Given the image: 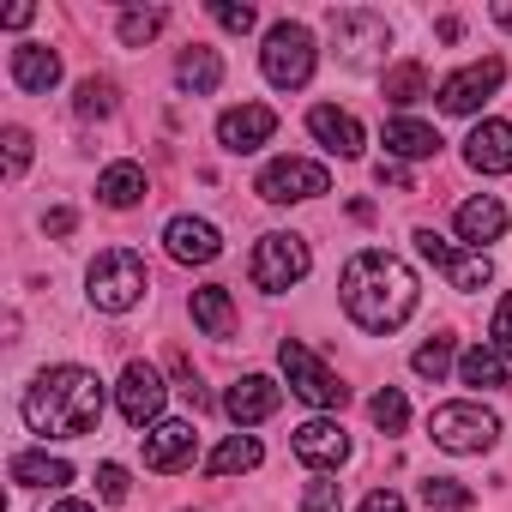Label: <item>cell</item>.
I'll list each match as a JSON object with an SVG mask.
<instances>
[{
	"instance_id": "obj_26",
	"label": "cell",
	"mask_w": 512,
	"mask_h": 512,
	"mask_svg": "<svg viewBox=\"0 0 512 512\" xmlns=\"http://www.w3.org/2000/svg\"><path fill=\"white\" fill-rule=\"evenodd\" d=\"M13 482L19 488H67L73 482V464L67 458H49V452H19L13 458Z\"/></svg>"
},
{
	"instance_id": "obj_18",
	"label": "cell",
	"mask_w": 512,
	"mask_h": 512,
	"mask_svg": "<svg viewBox=\"0 0 512 512\" xmlns=\"http://www.w3.org/2000/svg\"><path fill=\"white\" fill-rule=\"evenodd\" d=\"M464 163L482 175H512V121H476L464 139Z\"/></svg>"
},
{
	"instance_id": "obj_30",
	"label": "cell",
	"mask_w": 512,
	"mask_h": 512,
	"mask_svg": "<svg viewBox=\"0 0 512 512\" xmlns=\"http://www.w3.org/2000/svg\"><path fill=\"white\" fill-rule=\"evenodd\" d=\"M368 416H374V428H380V434H404L410 404H404V392H398V386H380V392L368 398Z\"/></svg>"
},
{
	"instance_id": "obj_38",
	"label": "cell",
	"mask_w": 512,
	"mask_h": 512,
	"mask_svg": "<svg viewBox=\"0 0 512 512\" xmlns=\"http://www.w3.org/2000/svg\"><path fill=\"white\" fill-rule=\"evenodd\" d=\"M127 488H133V482H127L121 464H103V470H97V494H103V500H127Z\"/></svg>"
},
{
	"instance_id": "obj_19",
	"label": "cell",
	"mask_w": 512,
	"mask_h": 512,
	"mask_svg": "<svg viewBox=\"0 0 512 512\" xmlns=\"http://www.w3.org/2000/svg\"><path fill=\"white\" fill-rule=\"evenodd\" d=\"M308 133L326 145V151H338V157H362V121L350 115V109H338V103H320V109H308Z\"/></svg>"
},
{
	"instance_id": "obj_7",
	"label": "cell",
	"mask_w": 512,
	"mask_h": 512,
	"mask_svg": "<svg viewBox=\"0 0 512 512\" xmlns=\"http://www.w3.org/2000/svg\"><path fill=\"white\" fill-rule=\"evenodd\" d=\"M428 434H434V446L440 452H488L494 446V434H500V422L482 410V404H440L434 416H428Z\"/></svg>"
},
{
	"instance_id": "obj_29",
	"label": "cell",
	"mask_w": 512,
	"mask_h": 512,
	"mask_svg": "<svg viewBox=\"0 0 512 512\" xmlns=\"http://www.w3.org/2000/svg\"><path fill=\"white\" fill-rule=\"evenodd\" d=\"M422 97H428V67H422V61H398V67H386V103L410 109V103H422Z\"/></svg>"
},
{
	"instance_id": "obj_21",
	"label": "cell",
	"mask_w": 512,
	"mask_h": 512,
	"mask_svg": "<svg viewBox=\"0 0 512 512\" xmlns=\"http://www.w3.org/2000/svg\"><path fill=\"white\" fill-rule=\"evenodd\" d=\"M458 235L476 241V253H482V241H500V235H506V205L488 199V193H482V199H464V205H458Z\"/></svg>"
},
{
	"instance_id": "obj_25",
	"label": "cell",
	"mask_w": 512,
	"mask_h": 512,
	"mask_svg": "<svg viewBox=\"0 0 512 512\" xmlns=\"http://www.w3.org/2000/svg\"><path fill=\"white\" fill-rule=\"evenodd\" d=\"M97 199L115 205V211L139 205V199H145V169H139V163H109V169L97 175Z\"/></svg>"
},
{
	"instance_id": "obj_45",
	"label": "cell",
	"mask_w": 512,
	"mask_h": 512,
	"mask_svg": "<svg viewBox=\"0 0 512 512\" xmlns=\"http://www.w3.org/2000/svg\"><path fill=\"white\" fill-rule=\"evenodd\" d=\"M55 512H97V506H85V500H61Z\"/></svg>"
},
{
	"instance_id": "obj_15",
	"label": "cell",
	"mask_w": 512,
	"mask_h": 512,
	"mask_svg": "<svg viewBox=\"0 0 512 512\" xmlns=\"http://www.w3.org/2000/svg\"><path fill=\"white\" fill-rule=\"evenodd\" d=\"M193 452H199L193 422H157V428L145 434V470H157V476L187 470V464H193Z\"/></svg>"
},
{
	"instance_id": "obj_4",
	"label": "cell",
	"mask_w": 512,
	"mask_h": 512,
	"mask_svg": "<svg viewBox=\"0 0 512 512\" xmlns=\"http://www.w3.org/2000/svg\"><path fill=\"white\" fill-rule=\"evenodd\" d=\"M278 368H284V380H290V392H296L302 404H314V410H344L350 386H344L302 338H284V344H278Z\"/></svg>"
},
{
	"instance_id": "obj_8",
	"label": "cell",
	"mask_w": 512,
	"mask_h": 512,
	"mask_svg": "<svg viewBox=\"0 0 512 512\" xmlns=\"http://www.w3.org/2000/svg\"><path fill=\"white\" fill-rule=\"evenodd\" d=\"M320 193H332L326 163L278 157V163H266V169H260V199H272V205H296V199H320Z\"/></svg>"
},
{
	"instance_id": "obj_34",
	"label": "cell",
	"mask_w": 512,
	"mask_h": 512,
	"mask_svg": "<svg viewBox=\"0 0 512 512\" xmlns=\"http://www.w3.org/2000/svg\"><path fill=\"white\" fill-rule=\"evenodd\" d=\"M157 31H163V13H157V7H133V13H121V43H127V49L151 43Z\"/></svg>"
},
{
	"instance_id": "obj_31",
	"label": "cell",
	"mask_w": 512,
	"mask_h": 512,
	"mask_svg": "<svg viewBox=\"0 0 512 512\" xmlns=\"http://www.w3.org/2000/svg\"><path fill=\"white\" fill-rule=\"evenodd\" d=\"M422 506L428 512H464V506H476V494L464 482H452V476H428L422 482Z\"/></svg>"
},
{
	"instance_id": "obj_9",
	"label": "cell",
	"mask_w": 512,
	"mask_h": 512,
	"mask_svg": "<svg viewBox=\"0 0 512 512\" xmlns=\"http://www.w3.org/2000/svg\"><path fill=\"white\" fill-rule=\"evenodd\" d=\"M332 43L344 49L350 67H368V61H380V49H392V25L368 7H344V13H332Z\"/></svg>"
},
{
	"instance_id": "obj_22",
	"label": "cell",
	"mask_w": 512,
	"mask_h": 512,
	"mask_svg": "<svg viewBox=\"0 0 512 512\" xmlns=\"http://www.w3.org/2000/svg\"><path fill=\"white\" fill-rule=\"evenodd\" d=\"M193 326H199L205 338H229V332H235V302H229L223 284L193 290Z\"/></svg>"
},
{
	"instance_id": "obj_14",
	"label": "cell",
	"mask_w": 512,
	"mask_h": 512,
	"mask_svg": "<svg viewBox=\"0 0 512 512\" xmlns=\"http://www.w3.org/2000/svg\"><path fill=\"white\" fill-rule=\"evenodd\" d=\"M163 247H169V260H181V266H211L217 253H223V235L205 217H169Z\"/></svg>"
},
{
	"instance_id": "obj_13",
	"label": "cell",
	"mask_w": 512,
	"mask_h": 512,
	"mask_svg": "<svg viewBox=\"0 0 512 512\" xmlns=\"http://www.w3.org/2000/svg\"><path fill=\"white\" fill-rule=\"evenodd\" d=\"M272 133H278V115H272L266 103H241V109H223V115H217V145L235 151V157H241V151H260Z\"/></svg>"
},
{
	"instance_id": "obj_5",
	"label": "cell",
	"mask_w": 512,
	"mask_h": 512,
	"mask_svg": "<svg viewBox=\"0 0 512 512\" xmlns=\"http://www.w3.org/2000/svg\"><path fill=\"white\" fill-rule=\"evenodd\" d=\"M260 67H266V79H272L278 91H302V85L314 79V31L296 25V19L272 25V31H266V49H260Z\"/></svg>"
},
{
	"instance_id": "obj_28",
	"label": "cell",
	"mask_w": 512,
	"mask_h": 512,
	"mask_svg": "<svg viewBox=\"0 0 512 512\" xmlns=\"http://www.w3.org/2000/svg\"><path fill=\"white\" fill-rule=\"evenodd\" d=\"M260 458H266V452H260V440H253V434H229V440L205 458V476H241V470H253Z\"/></svg>"
},
{
	"instance_id": "obj_41",
	"label": "cell",
	"mask_w": 512,
	"mask_h": 512,
	"mask_svg": "<svg viewBox=\"0 0 512 512\" xmlns=\"http://www.w3.org/2000/svg\"><path fill=\"white\" fill-rule=\"evenodd\" d=\"M73 223H79V217H73L67 205H55V211L43 217V229H49V235H73Z\"/></svg>"
},
{
	"instance_id": "obj_42",
	"label": "cell",
	"mask_w": 512,
	"mask_h": 512,
	"mask_svg": "<svg viewBox=\"0 0 512 512\" xmlns=\"http://www.w3.org/2000/svg\"><path fill=\"white\" fill-rule=\"evenodd\" d=\"M380 187H404L410 193V169L404 163H380Z\"/></svg>"
},
{
	"instance_id": "obj_33",
	"label": "cell",
	"mask_w": 512,
	"mask_h": 512,
	"mask_svg": "<svg viewBox=\"0 0 512 512\" xmlns=\"http://www.w3.org/2000/svg\"><path fill=\"white\" fill-rule=\"evenodd\" d=\"M410 368H416L422 380H434V386H440V380H446V368H452V338H428V344L410 356Z\"/></svg>"
},
{
	"instance_id": "obj_40",
	"label": "cell",
	"mask_w": 512,
	"mask_h": 512,
	"mask_svg": "<svg viewBox=\"0 0 512 512\" xmlns=\"http://www.w3.org/2000/svg\"><path fill=\"white\" fill-rule=\"evenodd\" d=\"M356 512H404V500H398L392 488H374V494H368V500H362Z\"/></svg>"
},
{
	"instance_id": "obj_12",
	"label": "cell",
	"mask_w": 512,
	"mask_h": 512,
	"mask_svg": "<svg viewBox=\"0 0 512 512\" xmlns=\"http://www.w3.org/2000/svg\"><path fill=\"white\" fill-rule=\"evenodd\" d=\"M115 404H121V416L133 428H157V416H163V374L151 362H127L121 386H115Z\"/></svg>"
},
{
	"instance_id": "obj_17",
	"label": "cell",
	"mask_w": 512,
	"mask_h": 512,
	"mask_svg": "<svg viewBox=\"0 0 512 512\" xmlns=\"http://www.w3.org/2000/svg\"><path fill=\"white\" fill-rule=\"evenodd\" d=\"M290 446H296V458H302V464H314V470H338V464L350 458V434H344L338 422H326V416L302 422Z\"/></svg>"
},
{
	"instance_id": "obj_3",
	"label": "cell",
	"mask_w": 512,
	"mask_h": 512,
	"mask_svg": "<svg viewBox=\"0 0 512 512\" xmlns=\"http://www.w3.org/2000/svg\"><path fill=\"white\" fill-rule=\"evenodd\" d=\"M85 284H91V302L103 314H127L145 296V260H139L133 247H109V253H97V260H91Z\"/></svg>"
},
{
	"instance_id": "obj_10",
	"label": "cell",
	"mask_w": 512,
	"mask_h": 512,
	"mask_svg": "<svg viewBox=\"0 0 512 512\" xmlns=\"http://www.w3.org/2000/svg\"><path fill=\"white\" fill-rule=\"evenodd\" d=\"M416 253L428 266H440L446 272V284L452 290H482L488 278H494V266H488V253H464V247H452L446 235H434V229H416Z\"/></svg>"
},
{
	"instance_id": "obj_1",
	"label": "cell",
	"mask_w": 512,
	"mask_h": 512,
	"mask_svg": "<svg viewBox=\"0 0 512 512\" xmlns=\"http://www.w3.org/2000/svg\"><path fill=\"white\" fill-rule=\"evenodd\" d=\"M338 296H344V314L362 326V332H398L410 314H416V272L398 260V253H380V247H362L356 260L344 266L338 278Z\"/></svg>"
},
{
	"instance_id": "obj_6",
	"label": "cell",
	"mask_w": 512,
	"mask_h": 512,
	"mask_svg": "<svg viewBox=\"0 0 512 512\" xmlns=\"http://www.w3.org/2000/svg\"><path fill=\"white\" fill-rule=\"evenodd\" d=\"M308 266H314V253H308V241L302 235H260V247H253V284H260L266 296H284V290H296L302 278H308Z\"/></svg>"
},
{
	"instance_id": "obj_16",
	"label": "cell",
	"mask_w": 512,
	"mask_h": 512,
	"mask_svg": "<svg viewBox=\"0 0 512 512\" xmlns=\"http://www.w3.org/2000/svg\"><path fill=\"white\" fill-rule=\"evenodd\" d=\"M278 404H284V392H278V380H266V374H241V380L223 392V410H229V422H241V428L266 422Z\"/></svg>"
},
{
	"instance_id": "obj_44",
	"label": "cell",
	"mask_w": 512,
	"mask_h": 512,
	"mask_svg": "<svg viewBox=\"0 0 512 512\" xmlns=\"http://www.w3.org/2000/svg\"><path fill=\"white\" fill-rule=\"evenodd\" d=\"M494 25H500V31H512V0H494Z\"/></svg>"
},
{
	"instance_id": "obj_11",
	"label": "cell",
	"mask_w": 512,
	"mask_h": 512,
	"mask_svg": "<svg viewBox=\"0 0 512 512\" xmlns=\"http://www.w3.org/2000/svg\"><path fill=\"white\" fill-rule=\"evenodd\" d=\"M500 79H506V61H470V67H458L446 85H440V109L446 115H476L494 91H500Z\"/></svg>"
},
{
	"instance_id": "obj_43",
	"label": "cell",
	"mask_w": 512,
	"mask_h": 512,
	"mask_svg": "<svg viewBox=\"0 0 512 512\" xmlns=\"http://www.w3.org/2000/svg\"><path fill=\"white\" fill-rule=\"evenodd\" d=\"M31 19H37V7H25V0H19V7H7V25H13V31L31 25Z\"/></svg>"
},
{
	"instance_id": "obj_20",
	"label": "cell",
	"mask_w": 512,
	"mask_h": 512,
	"mask_svg": "<svg viewBox=\"0 0 512 512\" xmlns=\"http://www.w3.org/2000/svg\"><path fill=\"white\" fill-rule=\"evenodd\" d=\"M13 85L19 91H55L61 85V55L43 43H19L13 49Z\"/></svg>"
},
{
	"instance_id": "obj_23",
	"label": "cell",
	"mask_w": 512,
	"mask_h": 512,
	"mask_svg": "<svg viewBox=\"0 0 512 512\" xmlns=\"http://www.w3.org/2000/svg\"><path fill=\"white\" fill-rule=\"evenodd\" d=\"M458 374H464V386H488V392H512V374H506V356H500L494 344H476V350H464V356H458Z\"/></svg>"
},
{
	"instance_id": "obj_39",
	"label": "cell",
	"mask_w": 512,
	"mask_h": 512,
	"mask_svg": "<svg viewBox=\"0 0 512 512\" xmlns=\"http://www.w3.org/2000/svg\"><path fill=\"white\" fill-rule=\"evenodd\" d=\"M488 344H494V350H500V356L512 362V296H506V302L494 308V338H488Z\"/></svg>"
},
{
	"instance_id": "obj_32",
	"label": "cell",
	"mask_w": 512,
	"mask_h": 512,
	"mask_svg": "<svg viewBox=\"0 0 512 512\" xmlns=\"http://www.w3.org/2000/svg\"><path fill=\"white\" fill-rule=\"evenodd\" d=\"M73 109H79V121H103V115L115 109V85H109V79H85L79 97H73Z\"/></svg>"
},
{
	"instance_id": "obj_35",
	"label": "cell",
	"mask_w": 512,
	"mask_h": 512,
	"mask_svg": "<svg viewBox=\"0 0 512 512\" xmlns=\"http://www.w3.org/2000/svg\"><path fill=\"white\" fill-rule=\"evenodd\" d=\"M344 506V494H338V482H326V476H314L308 482V494H302V512H338Z\"/></svg>"
},
{
	"instance_id": "obj_24",
	"label": "cell",
	"mask_w": 512,
	"mask_h": 512,
	"mask_svg": "<svg viewBox=\"0 0 512 512\" xmlns=\"http://www.w3.org/2000/svg\"><path fill=\"white\" fill-rule=\"evenodd\" d=\"M175 85L193 91V97L217 91V85H223V61H217V49H199V43H193V49L175 61Z\"/></svg>"
},
{
	"instance_id": "obj_37",
	"label": "cell",
	"mask_w": 512,
	"mask_h": 512,
	"mask_svg": "<svg viewBox=\"0 0 512 512\" xmlns=\"http://www.w3.org/2000/svg\"><path fill=\"white\" fill-rule=\"evenodd\" d=\"M25 163H31V133L7 127V175H25Z\"/></svg>"
},
{
	"instance_id": "obj_27",
	"label": "cell",
	"mask_w": 512,
	"mask_h": 512,
	"mask_svg": "<svg viewBox=\"0 0 512 512\" xmlns=\"http://www.w3.org/2000/svg\"><path fill=\"white\" fill-rule=\"evenodd\" d=\"M386 151H392V157H434V151H440V133H434L428 121L398 115V121H386Z\"/></svg>"
},
{
	"instance_id": "obj_36",
	"label": "cell",
	"mask_w": 512,
	"mask_h": 512,
	"mask_svg": "<svg viewBox=\"0 0 512 512\" xmlns=\"http://www.w3.org/2000/svg\"><path fill=\"white\" fill-rule=\"evenodd\" d=\"M211 19H217L223 31H241V37H247V31H253V19H260V13H253L247 0H241V7H235V0H217V7H211Z\"/></svg>"
},
{
	"instance_id": "obj_2",
	"label": "cell",
	"mask_w": 512,
	"mask_h": 512,
	"mask_svg": "<svg viewBox=\"0 0 512 512\" xmlns=\"http://www.w3.org/2000/svg\"><path fill=\"white\" fill-rule=\"evenodd\" d=\"M31 434L43 440H79V434H97L103 422V380L79 362H61V368H43L25 398H19Z\"/></svg>"
}]
</instances>
